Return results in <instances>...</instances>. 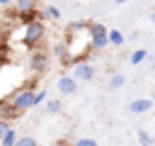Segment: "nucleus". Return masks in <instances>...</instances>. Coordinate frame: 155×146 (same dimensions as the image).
Wrapping results in <instances>:
<instances>
[{"label":"nucleus","instance_id":"obj_17","mask_svg":"<svg viewBox=\"0 0 155 146\" xmlns=\"http://www.w3.org/2000/svg\"><path fill=\"white\" fill-rule=\"evenodd\" d=\"M73 146H97V141H94V139H90V136H82V139H75V141H73Z\"/></svg>","mask_w":155,"mask_h":146},{"label":"nucleus","instance_id":"obj_19","mask_svg":"<svg viewBox=\"0 0 155 146\" xmlns=\"http://www.w3.org/2000/svg\"><path fill=\"white\" fill-rule=\"evenodd\" d=\"M7 44H0V66H7Z\"/></svg>","mask_w":155,"mask_h":146},{"label":"nucleus","instance_id":"obj_27","mask_svg":"<svg viewBox=\"0 0 155 146\" xmlns=\"http://www.w3.org/2000/svg\"><path fill=\"white\" fill-rule=\"evenodd\" d=\"M150 100H153V102H155V90H153V97H150Z\"/></svg>","mask_w":155,"mask_h":146},{"label":"nucleus","instance_id":"obj_2","mask_svg":"<svg viewBox=\"0 0 155 146\" xmlns=\"http://www.w3.org/2000/svg\"><path fill=\"white\" fill-rule=\"evenodd\" d=\"M46 36V24L41 22V19H36V22H31V24H27L24 27V36H22V44L27 46V49H36L39 46V41Z\"/></svg>","mask_w":155,"mask_h":146},{"label":"nucleus","instance_id":"obj_9","mask_svg":"<svg viewBox=\"0 0 155 146\" xmlns=\"http://www.w3.org/2000/svg\"><path fill=\"white\" fill-rule=\"evenodd\" d=\"M36 19H41V12L34 7V10H27V12H17V22L22 24V27H27V24H31V22H36Z\"/></svg>","mask_w":155,"mask_h":146},{"label":"nucleus","instance_id":"obj_26","mask_svg":"<svg viewBox=\"0 0 155 146\" xmlns=\"http://www.w3.org/2000/svg\"><path fill=\"white\" fill-rule=\"evenodd\" d=\"M114 2H116V5H124V2H128V0H114Z\"/></svg>","mask_w":155,"mask_h":146},{"label":"nucleus","instance_id":"obj_16","mask_svg":"<svg viewBox=\"0 0 155 146\" xmlns=\"http://www.w3.org/2000/svg\"><path fill=\"white\" fill-rule=\"evenodd\" d=\"M15 146H39V141H36L34 136H22V139L17 136V144H15Z\"/></svg>","mask_w":155,"mask_h":146},{"label":"nucleus","instance_id":"obj_12","mask_svg":"<svg viewBox=\"0 0 155 146\" xmlns=\"http://www.w3.org/2000/svg\"><path fill=\"white\" fill-rule=\"evenodd\" d=\"M124 83H126V78H124L121 73H114L107 85H109V90H119V88H124Z\"/></svg>","mask_w":155,"mask_h":146},{"label":"nucleus","instance_id":"obj_24","mask_svg":"<svg viewBox=\"0 0 155 146\" xmlns=\"http://www.w3.org/2000/svg\"><path fill=\"white\" fill-rule=\"evenodd\" d=\"M10 2H15V0H0V5H10Z\"/></svg>","mask_w":155,"mask_h":146},{"label":"nucleus","instance_id":"obj_11","mask_svg":"<svg viewBox=\"0 0 155 146\" xmlns=\"http://www.w3.org/2000/svg\"><path fill=\"white\" fill-rule=\"evenodd\" d=\"M145 58H148V51H145V49H136L128 61H131V66H138V63H143Z\"/></svg>","mask_w":155,"mask_h":146},{"label":"nucleus","instance_id":"obj_10","mask_svg":"<svg viewBox=\"0 0 155 146\" xmlns=\"http://www.w3.org/2000/svg\"><path fill=\"white\" fill-rule=\"evenodd\" d=\"M17 144V131L10 127L5 134H2V139H0V146H15Z\"/></svg>","mask_w":155,"mask_h":146},{"label":"nucleus","instance_id":"obj_28","mask_svg":"<svg viewBox=\"0 0 155 146\" xmlns=\"http://www.w3.org/2000/svg\"><path fill=\"white\" fill-rule=\"evenodd\" d=\"M140 146H150V144H140Z\"/></svg>","mask_w":155,"mask_h":146},{"label":"nucleus","instance_id":"obj_3","mask_svg":"<svg viewBox=\"0 0 155 146\" xmlns=\"http://www.w3.org/2000/svg\"><path fill=\"white\" fill-rule=\"evenodd\" d=\"M87 34H90V46L92 49H104L109 44V29L102 22H87Z\"/></svg>","mask_w":155,"mask_h":146},{"label":"nucleus","instance_id":"obj_1","mask_svg":"<svg viewBox=\"0 0 155 146\" xmlns=\"http://www.w3.org/2000/svg\"><path fill=\"white\" fill-rule=\"evenodd\" d=\"M36 78H31V80H27L22 88H17V90H12L10 92V102L19 109V112H24V109H31L34 107V92H36Z\"/></svg>","mask_w":155,"mask_h":146},{"label":"nucleus","instance_id":"obj_7","mask_svg":"<svg viewBox=\"0 0 155 146\" xmlns=\"http://www.w3.org/2000/svg\"><path fill=\"white\" fill-rule=\"evenodd\" d=\"M56 88H58L61 95H73V92L78 90V80H75L73 75H61L58 83H56Z\"/></svg>","mask_w":155,"mask_h":146},{"label":"nucleus","instance_id":"obj_23","mask_svg":"<svg viewBox=\"0 0 155 146\" xmlns=\"http://www.w3.org/2000/svg\"><path fill=\"white\" fill-rule=\"evenodd\" d=\"M0 44H7V32L0 27Z\"/></svg>","mask_w":155,"mask_h":146},{"label":"nucleus","instance_id":"obj_6","mask_svg":"<svg viewBox=\"0 0 155 146\" xmlns=\"http://www.w3.org/2000/svg\"><path fill=\"white\" fill-rule=\"evenodd\" d=\"M153 100L150 97H138V100H133V102H128V112L131 114H145V112H150L153 109Z\"/></svg>","mask_w":155,"mask_h":146},{"label":"nucleus","instance_id":"obj_5","mask_svg":"<svg viewBox=\"0 0 155 146\" xmlns=\"http://www.w3.org/2000/svg\"><path fill=\"white\" fill-rule=\"evenodd\" d=\"M46 68H48V54L41 51V49H34V51L29 54V71H34V73H44Z\"/></svg>","mask_w":155,"mask_h":146},{"label":"nucleus","instance_id":"obj_14","mask_svg":"<svg viewBox=\"0 0 155 146\" xmlns=\"http://www.w3.org/2000/svg\"><path fill=\"white\" fill-rule=\"evenodd\" d=\"M107 36H109V44H111V46H121V44H124V34H121L119 29H109Z\"/></svg>","mask_w":155,"mask_h":146},{"label":"nucleus","instance_id":"obj_13","mask_svg":"<svg viewBox=\"0 0 155 146\" xmlns=\"http://www.w3.org/2000/svg\"><path fill=\"white\" fill-rule=\"evenodd\" d=\"M34 7H36V0H15L17 12H27V10H34Z\"/></svg>","mask_w":155,"mask_h":146},{"label":"nucleus","instance_id":"obj_18","mask_svg":"<svg viewBox=\"0 0 155 146\" xmlns=\"http://www.w3.org/2000/svg\"><path fill=\"white\" fill-rule=\"evenodd\" d=\"M136 134H138V141H140V144H150V134H148L145 129H140V127H138V129H136Z\"/></svg>","mask_w":155,"mask_h":146},{"label":"nucleus","instance_id":"obj_25","mask_svg":"<svg viewBox=\"0 0 155 146\" xmlns=\"http://www.w3.org/2000/svg\"><path fill=\"white\" fill-rule=\"evenodd\" d=\"M150 22H153V24H155V10H153V12H150Z\"/></svg>","mask_w":155,"mask_h":146},{"label":"nucleus","instance_id":"obj_21","mask_svg":"<svg viewBox=\"0 0 155 146\" xmlns=\"http://www.w3.org/2000/svg\"><path fill=\"white\" fill-rule=\"evenodd\" d=\"M44 100H46V92H44V90H36V92H34V107L41 105Z\"/></svg>","mask_w":155,"mask_h":146},{"label":"nucleus","instance_id":"obj_15","mask_svg":"<svg viewBox=\"0 0 155 146\" xmlns=\"http://www.w3.org/2000/svg\"><path fill=\"white\" fill-rule=\"evenodd\" d=\"M61 109H63V102H61L58 97H56V100H48V102H46V114H58Z\"/></svg>","mask_w":155,"mask_h":146},{"label":"nucleus","instance_id":"obj_8","mask_svg":"<svg viewBox=\"0 0 155 146\" xmlns=\"http://www.w3.org/2000/svg\"><path fill=\"white\" fill-rule=\"evenodd\" d=\"M22 112L10 102V100H0V119H7V122H12V119H17Z\"/></svg>","mask_w":155,"mask_h":146},{"label":"nucleus","instance_id":"obj_20","mask_svg":"<svg viewBox=\"0 0 155 146\" xmlns=\"http://www.w3.org/2000/svg\"><path fill=\"white\" fill-rule=\"evenodd\" d=\"M46 15H48L51 19H58V17H61V10L53 7V5H48V7H46Z\"/></svg>","mask_w":155,"mask_h":146},{"label":"nucleus","instance_id":"obj_22","mask_svg":"<svg viewBox=\"0 0 155 146\" xmlns=\"http://www.w3.org/2000/svg\"><path fill=\"white\" fill-rule=\"evenodd\" d=\"M7 129H10V122H7V119H0V139H2V134H5Z\"/></svg>","mask_w":155,"mask_h":146},{"label":"nucleus","instance_id":"obj_4","mask_svg":"<svg viewBox=\"0 0 155 146\" xmlns=\"http://www.w3.org/2000/svg\"><path fill=\"white\" fill-rule=\"evenodd\" d=\"M78 83H87V80H92L94 78V66L87 61V58H80V61H75L73 63V73H70Z\"/></svg>","mask_w":155,"mask_h":146}]
</instances>
